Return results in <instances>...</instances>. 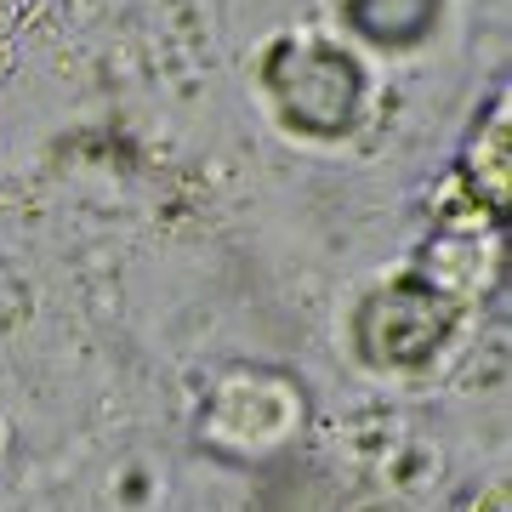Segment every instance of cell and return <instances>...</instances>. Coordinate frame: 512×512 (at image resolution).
I'll list each match as a JSON object with an SVG mask.
<instances>
[{"instance_id": "277c9868", "label": "cell", "mask_w": 512, "mask_h": 512, "mask_svg": "<svg viewBox=\"0 0 512 512\" xmlns=\"http://www.w3.org/2000/svg\"><path fill=\"white\" fill-rule=\"evenodd\" d=\"M416 279H427L439 296L450 302H478L484 291H495L507 279V245H501V228H478V234H450L427 239L416 251Z\"/></svg>"}, {"instance_id": "ba28073f", "label": "cell", "mask_w": 512, "mask_h": 512, "mask_svg": "<svg viewBox=\"0 0 512 512\" xmlns=\"http://www.w3.org/2000/svg\"><path fill=\"white\" fill-rule=\"evenodd\" d=\"M6 23H12V6H6V0H0V29H6Z\"/></svg>"}, {"instance_id": "5b68a950", "label": "cell", "mask_w": 512, "mask_h": 512, "mask_svg": "<svg viewBox=\"0 0 512 512\" xmlns=\"http://www.w3.org/2000/svg\"><path fill=\"white\" fill-rule=\"evenodd\" d=\"M450 0H342V29L382 57H416L444 29Z\"/></svg>"}, {"instance_id": "3957f363", "label": "cell", "mask_w": 512, "mask_h": 512, "mask_svg": "<svg viewBox=\"0 0 512 512\" xmlns=\"http://www.w3.org/2000/svg\"><path fill=\"white\" fill-rule=\"evenodd\" d=\"M461 313L467 308L439 296L427 279H387V285L365 291V302L353 313V348L382 376H427L439 365V353L450 348Z\"/></svg>"}, {"instance_id": "52a82bcc", "label": "cell", "mask_w": 512, "mask_h": 512, "mask_svg": "<svg viewBox=\"0 0 512 512\" xmlns=\"http://www.w3.org/2000/svg\"><path fill=\"white\" fill-rule=\"evenodd\" d=\"M467 512H512V490H507V478H495V484H490L484 495H478V501H473Z\"/></svg>"}, {"instance_id": "8992f818", "label": "cell", "mask_w": 512, "mask_h": 512, "mask_svg": "<svg viewBox=\"0 0 512 512\" xmlns=\"http://www.w3.org/2000/svg\"><path fill=\"white\" fill-rule=\"evenodd\" d=\"M450 171L473 188L478 200L490 205L495 217L507 211V200H512V109H507V86H501V92L490 97V109L473 120V131H467V143H461V154H456Z\"/></svg>"}, {"instance_id": "7a4b0ae2", "label": "cell", "mask_w": 512, "mask_h": 512, "mask_svg": "<svg viewBox=\"0 0 512 512\" xmlns=\"http://www.w3.org/2000/svg\"><path fill=\"white\" fill-rule=\"evenodd\" d=\"M308 427V393L285 370H228L205 387L200 444L217 461H268Z\"/></svg>"}, {"instance_id": "6da1fadb", "label": "cell", "mask_w": 512, "mask_h": 512, "mask_svg": "<svg viewBox=\"0 0 512 512\" xmlns=\"http://www.w3.org/2000/svg\"><path fill=\"white\" fill-rule=\"evenodd\" d=\"M256 92L274 126L302 148L348 143L370 103L365 57L348 40L319 35H279L256 63Z\"/></svg>"}]
</instances>
